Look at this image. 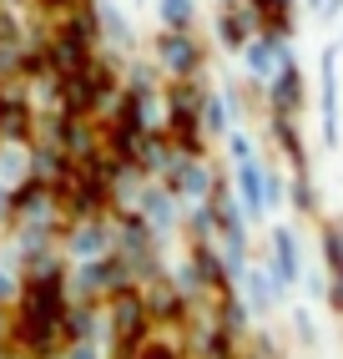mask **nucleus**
I'll use <instances>...</instances> for the list:
<instances>
[{"label":"nucleus","mask_w":343,"mask_h":359,"mask_svg":"<svg viewBox=\"0 0 343 359\" xmlns=\"http://www.w3.org/2000/svg\"><path fill=\"white\" fill-rule=\"evenodd\" d=\"M146 334H152V319H146V304L136 289L102 299V344H111V354H132Z\"/></svg>","instance_id":"obj_1"},{"label":"nucleus","mask_w":343,"mask_h":359,"mask_svg":"<svg viewBox=\"0 0 343 359\" xmlns=\"http://www.w3.org/2000/svg\"><path fill=\"white\" fill-rule=\"evenodd\" d=\"M121 289H136V278H132V269L116 253L91 258V263H76V269L66 273V299L71 304H102V299H111Z\"/></svg>","instance_id":"obj_2"},{"label":"nucleus","mask_w":343,"mask_h":359,"mask_svg":"<svg viewBox=\"0 0 343 359\" xmlns=\"http://www.w3.org/2000/svg\"><path fill=\"white\" fill-rule=\"evenodd\" d=\"M111 248H116L111 218H86V223H66V233H61V258H71V263H91V258H106Z\"/></svg>","instance_id":"obj_3"},{"label":"nucleus","mask_w":343,"mask_h":359,"mask_svg":"<svg viewBox=\"0 0 343 359\" xmlns=\"http://www.w3.org/2000/svg\"><path fill=\"white\" fill-rule=\"evenodd\" d=\"M162 177H167V193H172V198H187V203H202L207 187H212L202 157H172V167H167Z\"/></svg>","instance_id":"obj_4"},{"label":"nucleus","mask_w":343,"mask_h":359,"mask_svg":"<svg viewBox=\"0 0 343 359\" xmlns=\"http://www.w3.org/2000/svg\"><path fill=\"white\" fill-rule=\"evenodd\" d=\"M157 61H162L177 81H187L192 71H197L202 51H197V41H192L187 31H162V36H157Z\"/></svg>","instance_id":"obj_5"},{"label":"nucleus","mask_w":343,"mask_h":359,"mask_svg":"<svg viewBox=\"0 0 343 359\" xmlns=\"http://www.w3.org/2000/svg\"><path fill=\"white\" fill-rule=\"evenodd\" d=\"M136 218L152 228V233H167L172 218H177V208H172V193H167V187H152V182H146L141 193H136Z\"/></svg>","instance_id":"obj_6"},{"label":"nucleus","mask_w":343,"mask_h":359,"mask_svg":"<svg viewBox=\"0 0 343 359\" xmlns=\"http://www.w3.org/2000/svg\"><path fill=\"white\" fill-rule=\"evenodd\" d=\"M20 177H26V147H6V142H0V182L15 187Z\"/></svg>","instance_id":"obj_7"},{"label":"nucleus","mask_w":343,"mask_h":359,"mask_svg":"<svg viewBox=\"0 0 343 359\" xmlns=\"http://www.w3.org/2000/svg\"><path fill=\"white\" fill-rule=\"evenodd\" d=\"M162 20H167V31H187L192 26V0H162Z\"/></svg>","instance_id":"obj_8"},{"label":"nucleus","mask_w":343,"mask_h":359,"mask_svg":"<svg viewBox=\"0 0 343 359\" xmlns=\"http://www.w3.org/2000/svg\"><path fill=\"white\" fill-rule=\"evenodd\" d=\"M15 289H20V269L6 253V258H0V304H15Z\"/></svg>","instance_id":"obj_9"},{"label":"nucleus","mask_w":343,"mask_h":359,"mask_svg":"<svg viewBox=\"0 0 343 359\" xmlns=\"http://www.w3.org/2000/svg\"><path fill=\"white\" fill-rule=\"evenodd\" d=\"M242 31H248V15H242V11H232V15L217 20V36H223L227 46H237V41H242Z\"/></svg>","instance_id":"obj_10"},{"label":"nucleus","mask_w":343,"mask_h":359,"mask_svg":"<svg viewBox=\"0 0 343 359\" xmlns=\"http://www.w3.org/2000/svg\"><path fill=\"white\" fill-rule=\"evenodd\" d=\"M56 359H102V344H61Z\"/></svg>","instance_id":"obj_11"},{"label":"nucleus","mask_w":343,"mask_h":359,"mask_svg":"<svg viewBox=\"0 0 343 359\" xmlns=\"http://www.w3.org/2000/svg\"><path fill=\"white\" fill-rule=\"evenodd\" d=\"M0 339L10 344V304H0Z\"/></svg>","instance_id":"obj_12"},{"label":"nucleus","mask_w":343,"mask_h":359,"mask_svg":"<svg viewBox=\"0 0 343 359\" xmlns=\"http://www.w3.org/2000/svg\"><path fill=\"white\" fill-rule=\"evenodd\" d=\"M111 359H132V354H111Z\"/></svg>","instance_id":"obj_13"},{"label":"nucleus","mask_w":343,"mask_h":359,"mask_svg":"<svg viewBox=\"0 0 343 359\" xmlns=\"http://www.w3.org/2000/svg\"><path fill=\"white\" fill-rule=\"evenodd\" d=\"M15 359H26V354H15Z\"/></svg>","instance_id":"obj_14"}]
</instances>
